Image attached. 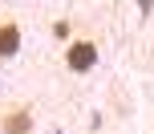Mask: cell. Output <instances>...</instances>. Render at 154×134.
Here are the masks:
<instances>
[{"label": "cell", "instance_id": "6da1fadb", "mask_svg": "<svg viewBox=\"0 0 154 134\" xmlns=\"http://www.w3.org/2000/svg\"><path fill=\"white\" fill-rule=\"evenodd\" d=\"M97 65V41L93 37H73L65 45V69L69 73H89Z\"/></svg>", "mask_w": 154, "mask_h": 134}, {"label": "cell", "instance_id": "7a4b0ae2", "mask_svg": "<svg viewBox=\"0 0 154 134\" xmlns=\"http://www.w3.org/2000/svg\"><path fill=\"white\" fill-rule=\"evenodd\" d=\"M0 134H37L32 106H20V102L0 106Z\"/></svg>", "mask_w": 154, "mask_h": 134}, {"label": "cell", "instance_id": "3957f363", "mask_svg": "<svg viewBox=\"0 0 154 134\" xmlns=\"http://www.w3.org/2000/svg\"><path fill=\"white\" fill-rule=\"evenodd\" d=\"M20 41H24L20 20H16L12 12H0V61H12V57L20 53Z\"/></svg>", "mask_w": 154, "mask_h": 134}, {"label": "cell", "instance_id": "277c9868", "mask_svg": "<svg viewBox=\"0 0 154 134\" xmlns=\"http://www.w3.org/2000/svg\"><path fill=\"white\" fill-rule=\"evenodd\" d=\"M53 37L69 45V41H73V24H69V20H53Z\"/></svg>", "mask_w": 154, "mask_h": 134}]
</instances>
